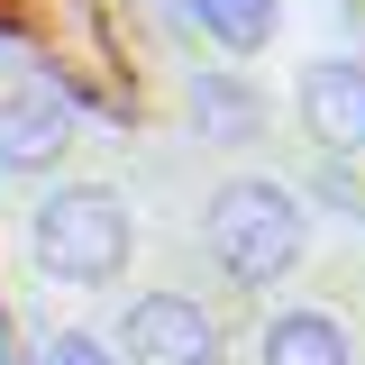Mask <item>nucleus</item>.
<instances>
[{"instance_id":"f257e3e1","label":"nucleus","mask_w":365,"mask_h":365,"mask_svg":"<svg viewBox=\"0 0 365 365\" xmlns=\"http://www.w3.org/2000/svg\"><path fill=\"white\" fill-rule=\"evenodd\" d=\"M311 247V210L302 192H283L265 174H237L210 192V256H220L228 283H283Z\"/></svg>"},{"instance_id":"f03ea898","label":"nucleus","mask_w":365,"mask_h":365,"mask_svg":"<svg viewBox=\"0 0 365 365\" xmlns=\"http://www.w3.org/2000/svg\"><path fill=\"white\" fill-rule=\"evenodd\" d=\"M128 247H137V220H128V201L110 182H64V192H46L37 220H28V256L55 283H119L128 274Z\"/></svg>"},{"instance_id":"7ed1b4c3","label":"nucleus","mask_w":365,"mask_h":365,"mask_svg":"<svg viewBox=\"0 0 365 365\" xmlns=\"http://www.w3.org/2000/svg\"><path fill=\"white\" fill-rule=\"evenodd\" d=\"M119 356L128 365H210L220 356V329L192 292H137L119 311Z\"/></svg>"},{"instance_id":"20e7f679","label":"nucleus","mask_w":365,"mask_h":365,"mask_svg":"<svg viewBox=\"0 0 365 365\" xmlns=\"http://www.w3.org/2000/svg\"><path fill=\"white\" fill-rule=\"evenodd\" d=\"M73 146V110L55 91H0V174H55Z\"/></svg>"},{"instance_id":"39448f33","label":"nucleus","mask_w":365,"mask_h":365,"mask_svg":"<svg viewBox=\"0 0 365 365\" xmlns=\"http://www.w3.org/2000/svg\"><path fill=\"white\" fill-rule=\"evenodd\" d=\"M302 128L329 155H365V64L356 55H329L302 73Z\"/></svg>"},{"instance_id":"423d86ee","label":"nucleus","mask_w":365,"mask_h":365,"mask_svg":"<svg viewBox=\"0 0 365 365\" xmlns=\"http://www.w3.org/2000/svg\"><path fill=\"white\" fill-rule=\"evenodd\" d=\"M265 365H356V347L329 311H283L265 329Z\"/></svg>"},{"instance_id":"0eeeda50","label":"nucleus","mask_w":365,"mask_h":365,"mask_svg":"<svg viewBox=\"0 0 365 365\" xmlns=\"http://www.w3.org/2000/svg\"><path fill=\"white\" fill-rule=\"evenodd\" d=\"M192 28L220 46V55H265L274 28H283V9L274 0H192Z\"/></svg>"},{"instance_id":"6e6552de","label":"nucleus","mask_w":365,"mask_h":365,"mask_svg":"<svg viewBox=\"0 0 365 365\" xmlns=\"http://www.w3.org/2000/svg\"><path fill=\"white\" fill-rule=\"evenodd\" d=\"M192 119H201V128H237V137H247V128H256V101H247L237 83H201V91H192Z\"/></svg>"},{"instance_id":"1a4fd4ad","label":"nucleus","mask_w":365,"mask_h":365,"mask_svg":"<svg viewBox=\"0 0 365 365\" xmlns=\"http://www.w3.org/2000/svg\"><path fill=\"white\" fill-rule=\"evenodd\" d=\"M37 365H119V356H110L91 329H55V338L37 347Z\"/></svg>"},{"instance_id":"9d476101","label":"nucleus","mask_w":365,"mask_h":365,"mask_svg":"<svg viewBox=\"0 0 365 365\" xmlns=\"http://www.w3.org/2000/svg\"><path fill=\"white\" fill-rule=\"evenodd\" d=\"M155 9H192V0H155Z\"/></svg>"}]
</instances>
